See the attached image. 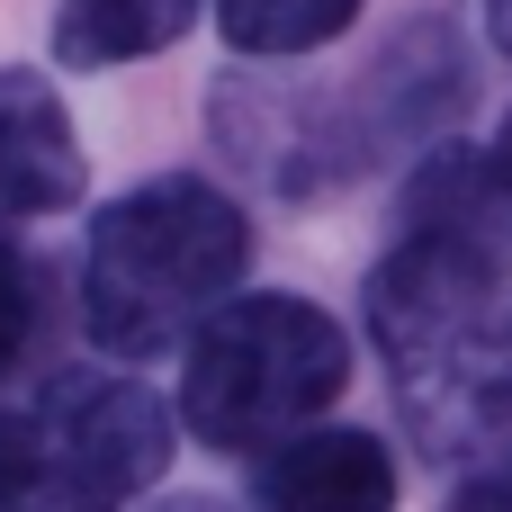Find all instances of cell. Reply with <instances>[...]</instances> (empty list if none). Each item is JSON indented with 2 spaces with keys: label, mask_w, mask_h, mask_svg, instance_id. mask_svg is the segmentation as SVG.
Here are the masks:
<instances>
[{
  "label": "cell",
  "mask_w": 512,
  "mask_h": 512,
  "mask_svg": "<svg viewBox=\"0 0 512 512\" xmlns=\"http://www.w3.org/2000/svg\"><path fill=\"white\" fill-rule=\"evenodd\" d=\"M369 342L423 459L477 468L512 441V279L450 225H405L369 270Z\"/></svg>",
  "instance_id": "1"
},
{
  "label": "cell",
  "mask_w": 512,
  "mask_h": 512,
  "mask_svg": "<svg viewBox=\"0 0 512 512\" xmlns=\"http://www.w3.org/2000/svg\"><path fill=\"white\" fill-rule=\"evenodd\" d=\"M216 144L234 162H252L270 189L288 198H324L414 144H441L468 108V54L450 18H405L396 45L351 72V81H315V90H279V81H216Z\"/></svg>",
  "instance_id": "2"
},
{
  "label": "cell",
  "mask_w": 512,
  "mask_h": 512,
  "mask_svg": "<svg viewBox=\"0 0 512 512\" xmlns=\"http://www.w3.org/2000/svg\"><path fill=\"white\" fill-rule=\"evenodd\" d=\"M243 261H252L243 207L198 171H162L90 216L81 324L108 360H153L189 342L225 297H243Z\"/></svg>",
  "instance_id": "3"
},
{
  "label": "cell",
  "mask_w": 512,
  "mask_h": 512,
  "mask_svg": "<svg viewBox=\"0 0 512 512\" xmlns=\"http://www.w3.org/2000/svg\"><path fill=\"white\" fill-rule=\"evenodd\" d=\"M351 387V342L315 297H225L198 333H189V369H180V423L207 450L261 459L279 441H297L333 396Z\"/></svg>",
  "instance_id": "4"
},
{
  "label": "cell",
  "mask_w": 512,
  "mask_h": 512,
  "mask_svg": "<svg viewBox=\"0 0 512 512\" xmlns=\"http://www.w3.org/2000/svg\"><path fill=\"white\" fill-rule=\"evenodd\" d=\"M171 405L108 369H63L0 405V512H126L162 486Z\"/></svg>",
  "instance_id": "5"
},
{
  "label": "cell",
  "mask_w": 512,
  "mask_h": 512,
  "mask_svg": "<svg viewBox=\"0 0 512 512\" xmlns=\"http://www.w3.org/2000/svg\"><path fill=\"white\" fill-rule=\"evenodd\" d=\"M81 180H90V162H81V135H72L63 99L36 72H0V234L72 207Z\"/></svg>",
  "instance_id": "6"
},
{
  "label": "cell",
  "mask_w": 512,
  "mask_h": 512,
  "mask_svg": "<svg viewBox=\"0 0 512 512\" xmlns=\"http://www.w3.org/2000/svg\"><path fill=\"white\" fill-rule=\"evenodd\" d=\"M261 512H396V459L378 432H297L252 468Z\"/></svg>",
  "instance_id": "7"
},
{
  "label": "cell",
  "mask_w": 512,
  "mask_h": 512,
  "mask_svg": "<svg viewBox=\"0 0 512 512\" xmlns=\"http://www.w3.org/2000/svg\"><path fill=\"white\" fill-rule=\"evenodd\" d=\"M405 225H450V234L486 243L495 261H512V117L477 153L468 144L423 153V171L405 189Z\"/></svg>",
  "instance_id": "8"
},
{
  "label": "cell",
  "mask_w": 512,
  "mask_h": 512,
  "mask_svg": "<svg viewBox=\"0 0 512 512\" xmlns=\"http://www.w3.org/2000/svg\"><path fill=\"white\" fill-rule=\"evenodd\" d=\"M189 27H198V0H63L54 54L72 72H108V63H144V54L180 45Z\"/></svg>",
  "instance_id": "9"
},
{
  "label": "cell",
  "mask_w": 512,
  "mask_h": 512,
  "mask_svg": "<svg viewBox=\"0 0 512 512\" xmlns=\"http://www.w3.org/2000/svg\"><path fill=\"white\" fill-rule=\"evenodd\" d=\"M216 27L252 63H288V54H315L342 27H360V0H216Z\"/></svg>",
  "instance_id": "10"
},
{
  "label": "cell",
  "mask_w": 512,
  "mask_h": 512,
  "mask_svg": "<svg viewBox=\"0 0 512 512\" xmlns=\"http://www.w3.org/2000/svg\"><path fill=\"white\" fill-rule=\"evenodd\" d=\"M36 342H45V270L27 243L0 234V387L36 360Z\"/></svg>",
  "instance_id": "11"
},
{
  "label": "cell",
  "mask_w": 512,
  "mask_h": 512,
  "mask_svg": "<svg viewBox=\"0 0 512 512\" xmlns=\"http://www.w3.org/2000/svg\"><path fill=\"white\" fill-rule=\"evenodd\" d=\"M450 512H512V441L495 450V459L468 468V486L450 495Z\"/></svg>",
  "instance_id": "12"
},
{
  "label": "cell",
  "mask_w": 512,
  "mask_h": 512,
  "mask_svg": "<svg viewBox=\"0 0 512 512\" xmlns=\"http://www.w3.org/2000/svg\"><path fill=\"white\" fill-rule=\"evenodd\" d=\"M135 512H234V504H216V495H162V504H135Z\"/></svg>",
  "instance_id": "13"
},
{
  "label": "cell",
  "mask_w": 512,
  "mask_h": 512,
  "mask_svg": "<svg viewBox=\"0 0 512 512\" xmlns=\"http://www.w3.org/2000/svg\"><path fill=\"white\" fill-rule=\"evenodd\" d=\"M486 27H495V45L512 54V0H486Z\"/></svg>",
  "instance_id": "14"
}]
</instances>
